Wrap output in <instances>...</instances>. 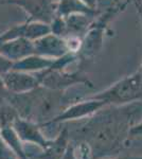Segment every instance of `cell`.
<instances>
[{"label":"cell","mask_w":142,"mask_h":159,"mask_svg":"<svg viewBox=\"0 0 142 159\" xmlns=\"http://www.w3.org/2000/svg\"><path fill=\"white\" fill-rule=\"evenodd\" d=\"M54 60L44 57L38 54H31L27 57L13 63V70L24 71L29 73H38L52 67Z\"/></svg>","instance_id":"4fadbf2b"},{"label":"cell","mask_w":142,"mask_h":159,"mask_svg":"<svg viewBox=\"0 0 142 159\" xmlns=\"http://www.w3.org/2000/svg\"><path fill=\"white\" fill-rule=\"evenodd\" d=\"M107 106L104 102L100 100H95L92 98H86L80 102L68 106L66 109H64L62 112H59L57 116H55L52 119L44 122L42 126H47V125L53 124V123L72 121V120L84 119V118L90 117L94 115L97 111H99L102 108Z\"/></svg>","instance_id":"5b68a950"},{"label":"cell","mask_w":142,"mask_h":159,"mask_svg":"<svg viewBox=\"0 0 142 159\" xmlns=\"http://www.w3.org/2000/svg\"><path fill=\"white\" fill-rule=\"evenodd\" d=\"M89 98L100 100L106 105L117 106L142 100V74L137 70Z\"/></svg>","instance_id":"7a4b0ae2"},{"label":"cell","mask_w":142,"mask_h":159,"mask_svg":"<svg viewBox=\"0 0 142 159\" xmlns=\"http://www.w3.org/2000/svg\"><path fill=\"white\" fill-rule=\"evenodd\" d=\"M62 159H76V151H74V148L71 143H69L68 147L66 148V152L64 154V156L62 157Z\"/></svg>","instance_id":"d6986e66"},{"label":"cell","mask_w":142,"mask_h":159,"mask_svg":"<svg viewBox=\"0 0 142 159\" xmlns=\"http://www.w3.org/2000/svg\"><path fill=\"white\" fill-rule=\"evenodd\" d=\"M36 75L39 80V86L49 90L62 92L68 89L69 87L77 85V84H83L85 86L94 88L92 82L82 69L68 71L67 68H49L47 70L36 73Z\"/></svg>","instance_id":"3957f363"},{"label":"cell","mask_w":142,"mask_h":159,"mask_svg":"<svg viewBox=\"0 0 142 159\" xmlns=\"http://www.w3.org/2000/svg\"><path fill=\"white\" fill-rule=\"evenodd\" d=\"M34 43V53L44 57L56 60L62 56L70 53L67 45L66 38L49 33L45 36L38 38L33 42Z\"/></svg>","instance_id":"9c48e42d"},{"label":"cell","mask_w":142,"mask_h":159,"mask_svg":"<svg viewBox=\"0 0 142 159\" xmlns=\"http://www.w3.org/2000/svg\"><path fill=\"white\" fill-rule=\"evenodd\" d=\"M99 10H94L81 0H57L56 16L66 17L72 14H88L98 15Z\"/></svg>","instance_id":"5bb4252c"},{"label":"cell","mask_w":142,"mask_h":159,"mask_svg":"<svg viewBox=\"0 0 142 159\" xmlns=\"http://www.w3.org/2000/svg\"><path fill=\"white\" fill-rule=\"evenodd\" d=\"M113 1H115V2H119L120 0H113Z\"/></svg>","instance_id":"cb8c5ba5"},{"label":"cell","mask_w":142,"mask_h":159,"mask_svg":"<svg viewBox=\"0 0 142 159\" xmlns=\"http://www.w3.org/2000/svg\"><path fill=\"white\" fill-rule=\"evenodd\" d=\"M130 1H131V2H134V3H135V2H136V0H130Z\"/></svg>","instance_id":"603a6c76"},{"label":"cell","mask_w":142,"mask_h":159,"mask_svg":"<svg viewBox=\"0 0 142 159\" xmlns=\"http://www.w3.org/2000/svg\"><path fill=\"white\" fill-rule=\"evenodd\" d=\"M0 4L16 6L27 13V19L49 25L56 17L57 0H0Z\"/></svg>","instance_id":"277c9868"},{"label":"cell","mask_w":142,"mask_h":159,"mask_svg":"<svg viewBox=\"0 0 142 159\" xmlns=\"http://www.w3.org/2000/svg\"><path fill=\"white\" fill-rule=\"evenodd\" d=\"M12 159H17V158H16V157H15V158H12Z\"/></svg>","instance_id":"d4e9b609"},{"label":"cell","mask_w":142,"mask_h":159,"mask_svg":"<svg viewBox=\"0 0 142 159\" xmlns=\"http://www.w3.org/2000/svg\"><path fill=\"white\" fill-rule=\"evenodd\" d=\"M19 117L9 103H3L0 105V130L7 125H12L13 121Z\"/></svg>","instance_id":"9a60e30c"},{"label":"cell","mask_w":142,"mask_h":159,"mask_svg":"<svg viewBox=\"0 0 142 159\" xmlns=\"http://www.w3.org/2000/svg\"><path fill=\"white\" fill-rule=\"evenodd\" d=\"M13 67V61L6 56L0 54V75L4 74L7 71H10Z\"/></svg>","instance_id":"e0dca14e"},{"label":"cell","mask_w":142,"mask_h":159,"mask_svg":"<svg viewBox=\"0 0 142 159\" xmlns=\"http://www.w3.org/2000/svg\"><path fill=\"white\" fill-rule=\"evenodd\" d=\"M97 15L88 14H72L69 16L63 17L66 24V37H79L83 36L92 24Z\"/></svg>","instance_id":"8fae6325"},{"label":"cell","mask_w":142,"mask_h":159,"mask_svg":"<svg viewBox=\"0 0 142 159\" xmlns=\"http://www.w3.org/2000/svg\"><path fill=\"white\" fill-rule=\"evenodd\" d=\"M69 144V137L68 130L65 129L62 130L61 134L54 140H51L49 145L44 148L43 152L37 155L34 154H28L30 158L34 159H62L64 154L66 152V148Z\"/></svg>","instance_id":"7c38bea8"},{"label":"cell","mask_w":142,"mask_h":159,"mask_svg":"<svg viewBox=\"0 0 142 159\" xmlns=\"http://www.w3.org/2000/svg\"><path fill=\"white\" fill-rule=\"evenodd\" d=\"M49 33H51V28L49 24L27 19L24 22L12 25L0 33V43L15 39V38H25L31 42H34Z\"/></svg>","instance_id":"8992f818"},{"label":"cell","mask_w":142,"mask_h":159,"mask_svg":"<svg viewBox=\"0 0 142 159\" xmlns=\"http://www.w3.org/2000/svg\"><path fill=\"white\" fill-rule=\"evenodd\" d=\"M12 127L22 143H33L44 150L48 147L51 141L45 138L40 130V125L32 120L17 117L13 121Z\"/></svg>","instance_id":"ba28073f"},{"label":"cell","mask_w":142,"mask_h":159,"mask_svg":"<svg viewBox=\"0 0 142 159\" xmlns=\"http://www.w3.org/2000/svg\"><path fill=\"white\" fill-rule=\"evenodd\" d=\"M83 1L86 6H88L89 7L94 10H98V3H99V0H81Z\"/></svg>","instance_id":"44dd1931"},{"label":"cell","mask_w":142,"mask_h":159,"mask_svg":"<svg viewBox=\"0 0 142 159\" xmlns=\"http://www.w3.org/2000/svg\"><path fill=\"white\" fill-rule=\"evenodd\" d=\"M128 2L130 0H127L126 2L119 1L116 6L109 7L103 13H99L95 16L92 24L90 25L88 30L82 38L81 48L77 52L80 60L89 61L99 54L104 43V37L108 25L121 12L124 11Z\"/></svg>","instance_id":"6da1fadb"},{"label":"cell","mask_w":142,"mask_h":159,"mask_svg":"<svg viewBox=\"0 0 142 159\" xmlns=\"http://www.w3.org/2000/svg\"><path fill=\"white\" fill-rule=\"evenodd\" d=\"M9 96H10V92L7 90L6 86H4L2 75H0V105L3 104V103H7Z\"/></svg>","instance_id":"ac0fdd59"},{"label":"cell","mask_w":142,"mask_h":159,"mask_svg":"<svg viewBox=\"0 0 142 159\" xmlns=\"http://www.w3.org/2000/svg\"><path fill=\"white\" fill-rule=\"evenodd\" d=\"M0 54L11 60L13 63L34 54V43L25 38H15L0 43Z\"/></svg>","instance_id":"30bf717a"},{"label":"cell","mask_w":142,"mask_h":159,"mask_svg":"<svg viewBox=\"0 0 142 159\" xmlns=\"http://www.w3.org/2000/svg\"><path fill=\"white\" fill-rule=\"evenodd\" d=\"M140 135H142V121L139 124L131 127L130 132H128V136L130 137H137V136H140Z\"/></svg>","instance_id":"ffe728a7"},{"label":"cell","mask_w":142,"mask_h":159,"mask_svg":"<svg viewBox=\"0 0 142 159\" xmlns=\"http://www.w3.org/2000/svg\"><path fill=\"white\" fill-rule=\"evenodd\" d=\"M115 159H142V156H124V157H119Z\"/></svg>","instance_id":"7402d4cb"},{"label":"cell","mask_w":142,"mask_h":159,"mask_svg":"<svg viewBox=\"0 0 142 159\" xmlns=\"http://www.w3.org/2000/svg\"><path fill=\"white\" fill-rule=\"evenodd\" d=\"M4 86L10 93H27L39 87V80L36 73H29L11 69L2 74Z\"/></svg>","instance_id":"52a82bcc"},{"label":"cell","mask_w":142,"mask_h":159,"mask_svg":"<svg viewBox=\"0 0 142 159\" xmlns=\"http://www.w3.org/2000/svg\"><path fill=\"white\" fill-rule=\"evenodd\" d=\"M15 157V154L0 136V159H12Z\"/></svg>","instance_id":"2e32d148"}]
</instances>
